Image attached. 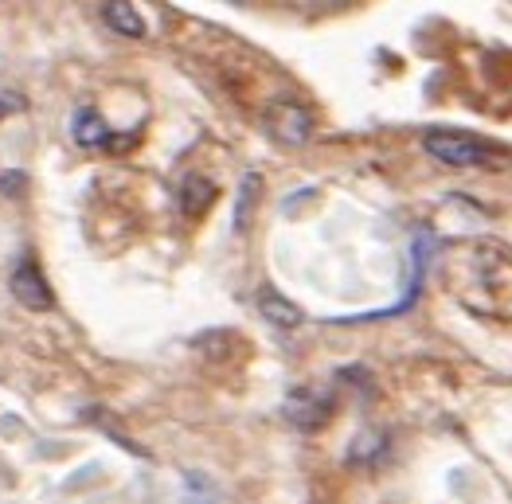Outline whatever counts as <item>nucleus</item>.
Returning <instances> with one entry per match:
<instances>
[{"label": "nucleus", "mask_w": 512, "mask_h": 504, "mask_svg": "<svg viewBox=\"0 0 512 504\" xmlns=\"http://www.w3.org/2000/svg\"><path fill=\"white\" fill-rule=\"evenodd\" d=\"M0 188H4V192H8V188H16V192H20V188H24V176H4V180H0Z\"/></svg>", "instance_id": "9d476101"}, {"label": "nucleus", "mask_w": 512, "mask_h": 504, "mask_svg": "<svg viewBox=\"0 0 512 504\" xmlns=\"http://www.w3.org/2000/svg\"><path fill=\"white\" fill-rule=\"evenodd\" d=\"M266 129L282 145H305L309 133H313V118H309V110H301L294 102H274L270 114H266Z\"/></svg>", "instance_id": "f03ea898"}, {"label": "nucleus", "mask_w": 512, "mask_h": 504, "mask_svg": "<svg viewBox=\"0 0 512 504\" xmlns=\"http://www.w3.org/2000/svg\"><path fill=\"white\" fill-rule=\"evenodd\" d=\"M286 419L301 426V430H317L321 422L329 419V399L317 395V391H298L290 403H286Z\"/></svg>", "instance_id": "20e7f679"}, {"label": "nucleus", "mask_w": 512, "mask_h": 504, "mask_svg": "<svg viewBox=\"0 0 512 504\" xmlns=\"http://www.w3.org/2000/svg\"><path fill=\"white\" fill-rule=\"evenodd\" d=\"M8 110H12V98H0V118H4Z\"/></svg>", "instance_id": "9b49d317"}, {"label": "nucleus", "mask_w": 512, "mask_h": 504, "mask_svg": "<svg viewBox=\"0 0 512 504\" xmlns=\"http://www.w3.org/2000/svg\"><path fill=\"white\" fill-rule=\"evenodd\" d=\"M102 16H106V24L118 32V36H129V40H141L145 36V20H141V12L126 4V0H114V4H102Z\"/></svg>", "instance_id": "423d86ee"}, {"label": "nucleus", "mask_w": 512, "mask_h": 504, "mask_svg": "<svg viewBox=\"0 0 512 504\" xmlns=\"http://www.w3.org/2000/svg\"><path fill=\"white\" fill-rule=\"evenodd\" d=\"M212 196H215V188L208 184V180H188L184 184V200H180V208L188 211V215H196V211H204L208 204H212Z\"/></svg>", "instance_id": "6e6552de"}, {"label": "nucleus", "mask_w": 512, "mask_h": 504, "mask_svg": "<svg viewBox=\"0 0 512 504\" xmlns=\"http://www.w3.org/2000/svg\"><path fill=\"white\" fill-rule=\"evenodd\" d=\"M423 149H427L434 161L450 168H477L489 161V149L477 145L466 133H427L423 137Z\"/></svg>", "instance_id": "f257e3e1"}, {"label": "nucleus", "mask_w": 512, "mask_h": 504, "mask_svg": "<svg viewBox=\"0 0 512 504\" xmlns=\"http://www.w3.org/2000/svg\"><path fill=\"white\" fill-rule=\"evenodd\" d=\"M258 313H262L266 321H274L278 329H294V325H301V309L290 301V297L278 294V290H262V294H258Z\"/></svg>", "instance_id": "39448f33"}, {"label": "nucleus", "mask_w": 512, "mask_h": 504, "mask_svg": "<svg viewBox=\"0 0 512 504\" xmlns=\"http://www.w3.org/2000/svg\"><path fill=\"white\" fill-rule=\"evenodd\" d=\"M8 290H12V297L24 305V309H51V286H47V278H43L40 270L32 266V262H20L16 270H12V278H8Z\"/></svg>", "instance_id": "7ed1b4c3"}, {"label": "nucleus", "mask_w": 512, "mask_h": 504, "mask_svg": "<svg viewBox=\"0 0 512 504\" xmlns=\"http://www.w3.org/2000/svg\"><path fill=\"white\" fill-rule=\"evenodd\" d=\"M71 133H75V141L86 145V149H98V145H106V141H110V129H106V122H102V114H98V110H79Z\"/></svg>", "instance_id": "0eeeda50"}, {"label": "nucleus", "mask_w": 512, "mask_h": 504, "mask_svg": "<svg viewBox=\"0 0 512 504\" xmlns=\"http://www.w3.org/2000/svg\"><path fill=\"white\" fill-rule=\"evenodd\" d=\"M258 188H262V180H258L255 172H247V176H243V192H239V196H243V200H239V208H235V227H239V231H247V223H251V208H255V192Z\"/></svg>", "instance_id": "1a4fd4ad"}]
</instances>
